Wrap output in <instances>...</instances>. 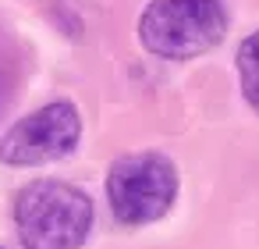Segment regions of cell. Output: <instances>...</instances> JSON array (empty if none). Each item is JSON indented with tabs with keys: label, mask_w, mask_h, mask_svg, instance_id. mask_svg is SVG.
<instances>
[{
	"label": "cell",
	"mask_w": 259,
	"mask_h": 249,
	"mask_svg": "<svg viewBox=\"0 0 259 249\" xmlns=\"http://www.w3.org/2000/svg\"><path fill=\"white\" fill-rule=\"evenodd\" d=\"M0 249H4V245H0Z\"/></svg>",
	"instance_id": "6"
},
{
	"label": "cell",
	"mask_w": 259,
	"mask_h": 249,
	"mask_svg": "<svg viewBox=\"0 0 259 249\" xmlns=\"http://www.w3.org/2000/svg\"><path fill=\"white\" fill-rule=\"evenodd\" d=\"M238 79H241L245 100L259 111V29L252 36H245L238 47Z\"/></svg>",
	"instance_id": "5"
},
{
	"label": "cell",
	"mask_w": 259,
	"mask_h": 249,
	"mask_svg": "<svg viewBox=\"0 0 259 249\" xmlns=\"http://www.w3.org/2000/svg\"><path fill=\"white\" fill-rule=\"evenodd\" d=\"M82 139V118L78 107L68 100H54L18 125L8 128V135L0 139V160L15 167H36L68 157Z\"/></svg>",
	"instance_id": "4"
},
{
	"label": "cell",
	"mask_w": 259,
	"mask_h": 249,
	"mask_svg": "<svg viewBox=\"0 0 259 249\" xmlns=\"http://www.w3.org/2000/svg\"><path fill=\"white\" fill-rule=\"evenodd\" d=\"M15 224L25 249H82L93 228V203L68 182L39 178L15 196Z\"/></svg>",
	"instance_id": "1"
},
{
	"label": "cell",
	"mask_w": 259,
	"mask_h": 249,
	"mask_svg": "<svg viewBox=\"0 0 259 249\" xmlns=\"http://www.w3.org/2000/svg\"><path fill=\"white\" fill-rule=\"evenodd\" d=\"M178 196V171L163 153H128L107 174V199L121 224L160 221Z\"/></svg>",
	"instance_id": "3"
},
{
	"label": "cell",
	"mask_w": 259,
	"mask_h": 249,
	"mask_svg": "<svg viewBox=\"0 0 259 249\" xmlns=\"http://www.w3.org/2000/svg\"><path fill=\"white\" fill-rule=\"evenodd\" d=\"M227 32L220 0H153L139 18V40L163 61H192L213 50Z\"/></svg>",
	"instance_id": "2"
}]
</instances>
